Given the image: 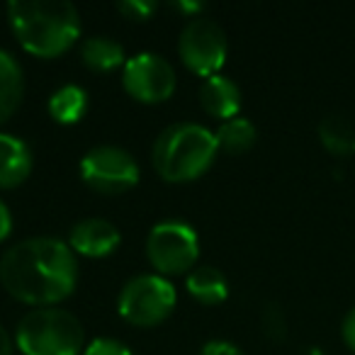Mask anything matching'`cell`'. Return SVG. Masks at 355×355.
<instances>
[{
    "instance_id": "6da1fadb",
    "label": "cell",
    "mask_w": 355,
    "mask_h": 355,
    "mask_svg": "<svg viewBox=\"0 0 355 355\" xmlns=\"http://www.w3.org/2000/svg\"><path fill=\"white\" fill-rule=\"evenodd\" d=\"M0 282L15 300L51 306L66 300L78 282L76 253L66 241L35 236L10 246L0 258Z\"/></svg>"
},
{
    "instance_id": "7a4b0ae2",
    "label": "cell",
    "mask_w": 355,
    "mask_h": 355,
    "mask_svg": "<svg viewBox=\"0 0 355 355\" xmlns=\"http://www.w3.org/2000/svg\"><path fill=\"white\" fill-rule=\"evenodd\" d=\"M8 20L30 54L51 59L80 37V12L69 0H10Z\"/></svg>"
},
{
    "instance_id": "3957f363",
    "label": "cell",
    "mask_w": 355,
    "mask_h": 355,
    "mask_svg": "<svg viewBox=\"0 0 355 355\" xmlns=\"http://www.w3.org/2000/svg\"><path fill=\"white\" fill-rule=\"evenodd\" d=\"M219 153L214 132L198 122H178L166 127L153 141L151 161L168 183H188L200 178Z\"/></svg>"
},
{
    "instance_id": "277c9868",
    "label": "cell",
    "mask_w": 355,
    "mask_h": 355,
    "mask_svg": "<svg viewBox=\"0 0 355 355\" xmlns=\"http://www.w3.org/2000/svg\"><path fill=\"white\" fill-rule=\"evenodd\" d=\"M15 343L25 355H80L83 324L59 306H37L17 321Z\"/></svg>"
},
{
    "instance_id": "5b68a950",
    "label": "cell",
    "mask_w": 355,
    "mask_h": 355,
    "mask_svg": "<svg viewBox=\"0 0 355 355\" xmlns=\"http://www.w3.org/2000/svg\"><path fill=\"white\" fill-rule=\"evenodd\" d=\"M175 287L163 275H137L124 282L117 297V311L132 326H156L171 316L175 306Z\"/></svg>"
},
{
    "instance_id": "8992f818",
    "label": "cell",
    "mask_w": 355,
    "mask_h": 355,
    "mask_svg": "<svg viewBox=\"0 0 355 355\" xmlns=\"http://www.w3.org/2000/svg\"><path fill=\"white\" fill-rule=\"evenodd\" d=\"M146 256L163 277L190 272L200 256L198 232L178 219L153 224L146 236Z\"/></svg>"
},
{
    "instance_id": "52a82bcc",
    "label": "cell",
    "mask_w": 355,
    "mask_h": 355,
    "mask_svg": "<svg viewBox=\"0 0 355 355\" xmlns=\"http://www.w3.org/2000/svg\"><path fill=\"white\" fill-rule=\"evenodd\" d=\"M227 32L217 20L207 15L188 17L178 37V54L190 71H195L202 78L217 76L227 61Z\"/></svg>"
},
{
    "instance_id": "ba28073f",
    "label": "cell",
    "mask_w": 355,
    "mask_h": 355,
    "mask_svg": "<svg viewBox=\"0 0 355 355\" xmlns=\"http://www.w3.org/2000/svg\"><path fill=\"white\" fill-rule=\"evenodd\" d=\"M80 178L90 190L103 195H119L139 183V166L122 146L100 144L80 158Z\"/></svg>"
},
{
    "instance_id": "9c48e42d",
    "label": "cell",
    "mask_w": 355,
    "mask_h": 355,
    "mask_svg": "<svg viewBox=\"0 0 355 355\" xmlns=\"http://www.w3.org/2000/svg\"><path fill=\"white\" fill-rule=\"evenodd\" d=\"M122 85L139 103H163L175 90V69L166 56L141 51L127 59L122 69Z\"/></svg>"
},
{
    "instance_id": "30bf717a",
    "label": "cell",
    "mask_w": 355,
    "mask_h": 355,
    "mask_svg": "<svg viewBox=\"0 0 355 355\" xmlns=\"http://www.w3.org/2000/svg\"><path fill=\"white\" fill-rule=\"evenodd\" d=\"M69 246L73 253L88 258H105L119 246V229L110 219L88 217L73 224L69 234Z\"/></svg>"
},
{
    "instance_id": "8fae6325",
    "label": "cell",
    "mask_w": 355,
    "mask_h": 355,
    "mask_svg": "<svg viewBox=\"0 0 355 355\" xmlns=\"http://www.w3.org/2000/svg\"><path fill=\"white\" fill-rule=\"evenodd\" d=\"M35 156L25 139L0 132V190L22 185L30 178Z\"/></svg>"
},
{
    "instance_id": "7c38bea8",
    "label": "cell",
    "mask_w": 355,
    "mask_h": 355,
    "mask_svg": "<svg viewBox=\"0 0 355 355\" xmlns=\"http://www.w3.org/2000/svg\"><path fill=\"white\" fill-rule=\"evenodd\" d=\"M200 103L209 114L219 117L222 122L239 117L241 110V88L229 76H209L200 85Z\"/></svg>"
},
{
    "instance_id": "4fadbf2b",
    "label": "cell",
    "mask_w": 355,
    "mask_h": 355,
    "mask_svg": "<svg viewBox=\"0 0 355 355\" xmlns=\"http://www.w3.org/2000/svg\"><path fill=\"white\" fill-rule=\"evenodd\" d=\"M25 95V73L10 51L0 49V124L12 117Z\"/></svg>"
},
{
    "instance_id": "5bb4252c",
    "label": "cell",
    "mask_w": 355,
    "mask_h": 355,
    "mask_svg": "<svg viewBox=\"0 0 355 355\" xmlns=\"http://www.w3.org/2000/svg\"><path fill=\"white\" fill-rule=\"evenodd\" d=\"M185 287H188L190 297L200 302V304H222L224 300L229 297V282L227 275H224L219 268L212 266H200L193 268L185 277Z\"/></svg>"
},
{
    "instance_id": "9a60e30c",
    "label": "cell",
    "mask_w": 355,
    "mask_h": 355,
    "mask_svg": "<svg viewBox=\"0 0 355 355\" xmlns=\"http://www.w3.org/2000/svg\"><path fill=\"white\" fill-rule=\"evenodd\" d=\"M46 110H49V117L54 119V122L76 124L83 119L85 112H88V93H85L80 85L66 83L49 95Z\"/></svg>"
},
{
    "instance_id": "2e32d148",
    "label": "cell",
    "mask_w": 355,
    "mask_h": 355,
    "mask_svg": "<svg viewBox=\"0 0 355 355\" xmlns=\"http://www.w3.org/2000/svg\"><path fill=\"white\" fill-rule=\"evenodd\" d=\"M80 61L90 71L107 73V71L127 64V56H124V46L119 42L110 40L105 35H95L83 40V44H80Z\"/></svg>"
},
{
    "instance_id": "e0dca14e",
    "label": "cell",
    "mask_w": 355,
    "mask_h": 355,
    "mask_svg": "<svg viewBox=\"0 0 355 355\" xmlns=\"http://www.w3.org/2000/svg\"><path fill=\"white\" fill-rule=\"evenodd\" d=\"M319 141L329 153L348 158L355 153V124L343 114H326L319 122Z\"/></svg>"
},
{
    "instance_id": "ac0fdd59",
    "label": "cell",
    "mask_w": 355,
    "mask_h": 355,
    "mask_svg": "<svg viewBox=\"0 0 355 355\" xmlns=\"http://www.w3.org/2000/svg\"><path fill=\"white\" fill-rule=\"evenodd\" d=\"M256 127H253L251 119L246 117H234L227 122L219 124V129L214 132L217 139V148L224 153H243L256 144Z\"/></svg>"
},
{
    "instance_id": "d6986e66",
    "label": "cell",
    "mask_w": 355,
    "mask_h": 355,
    "mask_svg": "<svg viewBox=\"0 0 355 355\" xmlns=\"http://www.w3.org/2000/svg\"><path fill=\"white\" fill-rule=\"evenodd\" d=\"M261 329L270 340H285L287 336V316L277 302H268L261 314Z\"/></svg>"
},
{
    "instance_id": "ffe728a7",
    "label": "cell",
    "mask_w": 355,
    "mask_h": 355,
    "mask_svg": "<svg viewBox=\"0 0 355 355\" xmlns=\"http://www.w3.org/2000/svg\"><path fill=\"white\" fill-rule=\"evenodd\" d=\"M83 355H134V353L122 340L110 338V336H100V338L90 340V343L85 345Z\"/></svg>"
},
{
    "instance_id": "44dd1931",
    "label": "cell",
    "mask_w": 355,
    "mask_h": 355,
    "mask_svg": "<svg viewBox=\"0 0 355 355\" xmlns=\"http://www.w3.org/2000/svg\"><path fill=\"white\" fill-rule=\"evenodd\" d=\"M158 3H153V0H122V3H117V10L122 12L124 17H129V20H148V17L156 12Z\"/></svg>"
},
{
    "instance_id": "7402d4cb",
    "label": "cell",
    "mask_w": 355,
    "mask_h": 355,
    "mask_svg": "<svg viewBox=\"0 0 355 355\" xmlns=\"http://www.w3.org/2000/svg\"><path fill=\"white\" fill-rule=\"evenodd\" d=\"M200 355H243V350L239 345L229 343V340H207Z\"/></svg>"
},
{
    "instance_id": "603a6c76",
    "label": "cell",
    "mask_w": 355,
    "mask_h": 355,
    "mask_svg": "<svg viewBox=\"0 0 355 355\" xmlns=\"http://www.w3.org/2000/svg\"><path fill=\"white\" fill-rule=\"evenodd\" d=\"M340 336H343V343L355 353V306L343 316V324H340Z\"/></svg>"
},
{
    "instance_id": "cb8c5ba5",
    "label": "cell",
    "mask_w": 355,
    "mask_h": 355,
    "mask_svg": "<svg viewBox=\"0 0 355 355\" xmlns=\"http://www.w3.org/2000/svg\"><path fill=\"white\" fill-rule=\"evenodd\" d=\"M171 8L178 12H185V15H190V17H198L205 12V3H198V0H193V3H190V0H183V3H171Z\"/></svg>"
},
{
    "instance_id": "d4e9b609",
    "label": "cell",
    "mask_w": 355,
    "mask_h": 355,
    "mask_svg": "<svg viewBox=\"0 0 355 355\" xmlns=\"http://www.w3.org/2000/svg\"><path fill=\"white\" fill-rule=\"evenodd\" d=\"M10 232H12V214L8 209V205L0 200V241L10 236Z\"/></svg>"
},
{
    "instance_id": "484cf974",
    "label": "cell",
    "mask_w": 355,
    "mask_h": 355,
    "mask_svg": "<svg viewBox=\"0 0 355 355\" xmlns=\"http://www.w3.org/2000/svg\"><path fill=\"white\" fill-rule=\"evenodd\" d=\"M0 355H15V345H12V338L3 326H0Z\"/></svg>"
}]
</instances>
